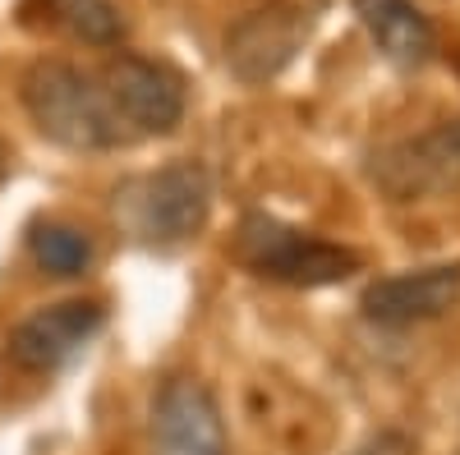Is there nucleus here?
Wrapping results in <instances>:
<instances>
[{"mask_svg": "<svg viewBox=\"0 0 460 455\" xmlns=\"http://www.w3.org/2000/svg\"><path fill=\"white\" fill-rule=\"evenodd\" d=\"M345 455H419V446H414V437L401 433V428H377V433H368L359 446H350Z\"/></svg>", "mask_w": 460, "mask_h": 455, "instance_id": "nucleus-13", "label": "nucleus"}, {"mask_svg": "<svg viewBox=\"0 0 460 455\" xmlns=\"http://www.w3.org/2000/svg\"><path fill=\"white\" fill-rule=\"evenodd\" d=\"M355 14L392 65L419 69V65L433 60V51H438L433 23L419 14L410 0H355Z\"/></svg>", "mask_w": 460, "mask_h": 455, "instance_id": "nucleus-10", "label": "nucleus"}, {"mask_svg": "<svg viewBox=\"0 0 460 455\" xmlns=\"http://www.w3.org/2000/svg\"><path fill=\"white\" fill-rule=\"evenodd\" d=\"M102 92L134 138L171 134L184 120V83L180 74L147 56H111L102 65Z\"/></svg>", "mask_w": 460, "mask_h": 455, "instance_id": "nucleus-5", "label": "nucleus"}, {"mask_svg": "<svg viewBox=\"0 0 460 455\" xmlns=\"http://www.w3.org/2000/svg\"><path fill=\"white\" fill-rule=\"evenodd\" d=\"M47 10L69 37H79L88 47L125 42V19L115 10V0H47Z\"/></svg>", "mask_w": 460, "mask_h": 455, "instance_id": "nucleus-11", "label": "nucleus"}, {"mask_svg": "<svg viewBox=\"0 0 460 455\" xmlns=\"http://www.w3.org/2000/svg\"><path fill=\"white\" fill-rule=\"evenodd\" d=\"M368 179L377 184V194L387 203H429L447 198L460 188V120L433 125L414 138H401L392 147H382Z\"/></svg>", "mask_w": 460, "mask_h": 455, "instance_id": "nucleus-4", "label": "nucleus"}, {"mask_svg": "<svg viewBox=\"0 0 460 455\" xmlns=\"http://www.w3.org/2000/svg\"><path fill=\"white\" fill-rule=\"evenodd\" d=\"M456 303H460V262H442V267H419L373 281L359 309L377 327H414L451 313Z\"/></svg>", "mask_w": 460, "mask_h": 455, "instance_id": "nucleus-9", "label": "nucleus"}, {"mask_svg": "<svg viewBox=\"0 0 460 455\" xmlns=\"http://www.w3.org/2000/svg\"><path fill=\"white\" fill-rule=\"evenodd\" d=\"M235 258L253 276L281 281V285H299V290H318V285H336L345 276L359 272V253L318 240L309 231H295V225L277 221V216H244L240 235H235Z\"/></svg>", "mask_w": 460, "mask_h": 455, "instance_id": "nucleus-3", "label": "nucleus"}, {"mask_svg": "<svg viewBox=\"0 0 460 455\" xmlns=\"http://www.w3.org/2000/svg\"><path fill=\"white\" fill-rule=\"evenodd\" d=\"M212 212V179L199 162H171L162 171L115 184L111 216L134 244H184L194 240Z\"/></svg>", "mask_w": 460, "mask_h": 455, "instance_id": "nucleus-2", "label": "nucleus"}, {"mask_svg": "<svg viewBox=\"0 0 460 455\" xmlns=\"http://www.w3.org/2000/svg\"><path fill=\"white\" fill-rule=\"evenodd\" d=\"M23 106L32 125L69 152H111L134 143L102 83L65 60H32L23 74Z\"/></svg>", "mask_w": 460, "mask_h": 455, "instance_id": "nucleus-1", "label": "nucleus"}, {"mask_svg": "<svg viewBox=\"0 0 460 455\" xmlns=\"http://www.w3.org/2000/svg\"><path fill=\"white\" fill-rule=\"evenodd\" d=\"M304 37H309V10L304 5L249 10L226 32V65L240 83H267L295 60Z\"/></svg>", "mask_w": 460, "mask_h": 455, "instance_id": "nucleus-7", "label": "nucleus"}, {"mask_svg": "<svg viewBox=\"0 0 460 455\" xmlns=\"http://www.w3.org/2000/svg\"><path fill=\"white\" fill-rule=\"evenodd\" d=\"M152 455H226L217 396L199 377H166L152 400Z\"/></svg>", "mask_w": 460, "mask_h": 455, "instance_id": "nucleus-6", "label": "nucleus"}, {"mask_svg": "<svg viewBox=\"0 0 460 455\" xmlns=\"http://www.w3.org/2000/svg\"><path fill=\"white\" fill-rule=\"evenodd\" d=\"M28 249L37 258V267L47 276H84L88 262H93V244L84 231L74 225H60V221H47V225H32L28 235Z\"/></svg>", "mask_w": 460, "mask_h": 455, "instance_id": "nucleus-12", "label": "nucleus"}, {"mask_svg": "<svg viewBox=\"0 0 460 455\" xmlns=\"http://www.w3.org/2000/svg\"><path fill=\"white\" fill-rule=\"evenodd\" d=\"M106 309L97 299H65L51 309H37L10 331V359L28 372H51L69 363L88 340L102 331Z\"/></svg>", "mask_w": 460, "mask_h": 455, "instance_id": "nucleus-8", "label": "nucleus"}]
</instances>
